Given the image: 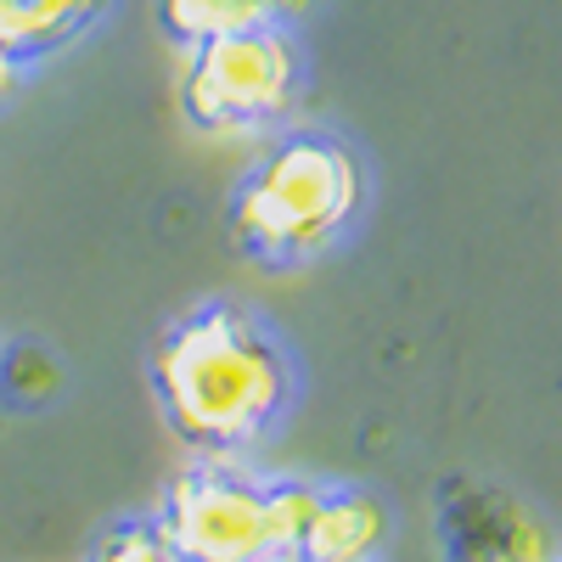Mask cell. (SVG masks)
Wrapping results in <instances>:
<instances>
[{
    "instance_id": "cell-1",
    "label": "cell",
    "mask_w": 562,
    "mask_h": 562,
    "mask_svg": "<svg viewBox=\"0 0 562 562\" xmlns=\"http://www.w3.org/2000/svg\"><path fill=\"white\" fill-rule=\"evenodd\" d=\"M153 389L186 450L203 461H231L281 428L299 400V366L265 315L209 299L158 333Z\"/></svg>"
},
{
    "instance_id": "cell-2",
    "label": "cell",
    "mask_w": 562,
    "mask_h": 562,
    "mask_svg": "<svg viewBox=\"0 0 562 562\" xmlns=\"http://www.w3.org/2000/svg\"><path fill=\"white\" fill-rule=\"evenodd\" d=\"M366 198L371 169L349 135L281 124L231 192V237L265 270H304L349 243Z\"/></svg>"
},
{
    "instance_id": "cell-3",
    "label": "cell",
    "mask_w": 562,
    "mask_h": 562,
    "mask_svg": "<svg viewBox=\"0 0 562 562\" xmlns=\"http://www.w3.org/2000/svg\"><path fill=\"white\" fill-rule=\"evenodd\" d=\"M315 490L310 479H254L231 461H198L169 484L158 529L180 562H293Z\"/></svg>"
},
{
    "instance_id": "cell-4",
    "label": "cell",
    "mask_w": 562,
    "mask_h": 562,
    "mask_svg": "<svg viewBox=\"0 0 562 562\" xmlns=\"http://www.w3.org/2000/svg\"><path fill=\"white\" fill-rule=\"evenodd\" d=\"M304 85V34L288 23H248L186 52L180 108L203 135H270L299 113Z\"/></svg>"
},
{
    "instance_id": "cell-5",
    "label": "cell",
    "mask_w": 562,
    "mask_h": 562,
    "mask_svg": "<svg viewBox=\"0 0 562 562\" xmlns=\"http://www.w3.org/2000/svg\"><path fill=\"white\" fill-rule=\"evenodd\" d=\"M389 546V506L355 484H321L293 562H378Z\"/></svg>"
},
{
    "instance_id": "cell-6",
    "label": "cell",
    "mask_w": 562,
    "mask_h": 562,
    "mask_svg": "<svg viewBox=\"0 0 562 562\" xmlns=\"http://www.w3.org/2000/svg\"><path fill=\"white\" fill-rule=\"evenodd\" d=\"M119 0H0V40L34 68L97 34Z\"/></svg>"
},
{
    "instance_id": "cell-7",
    "label": "cell",
    "mask_w": 562,
    "mask_h": 562,
    "mask_svg": "<svg viewBox=\"0 0 562 562\" xmlns=\"http://www.w3.org/2000/svg\"><path fill=\"white\" fill-rule=\"evenodd\" d=\"M248 23H265L254 0H158V29L180 52H192L203 40H220L231 29H248Z\"/></svg>"
},
{
    "instance_id": "cell-8",
    "label": "cell",
    "mask_w": 562,
    "mask_h": 562,
    "mask_svg": "<svg viewBox=\"0 0 562 562\" xmlns=\"http://www.w3.org/2000/svg\"><path fill=\"white\" fill-rule=\"evenodd\" d=\"M85 562H180V551L169 546L158 518H124V524L97 535V546H90Z\"/></svg>"
},
{
    "instance_id": "cell-9",
    "label": "cell",
    "mask_w": 562,
    "mask_h": 562,
    "mask_svg": "<svg viewBox=\"0 0 562 562\" xmlns=\"http://www.w3.org/2000/svg\"><path fill=\"white\" fill-rule=\"evenodd\" d=\"M29 79H34V63H29V57H18L12 45L0 40V108H7V102L18 97V90H23Z\"/></svg>"
},
{
    "instance_id": "cell-10",
    "label": "cell",
    "mask_w": 562,
    "mask_h": 562,
    "mask_svg": "<svg viewBox=\"0 0 562 562\" xmlns=\"http://www.w3.org/2000/svg\"><path fill=\"white\" fill-rule=\"evenodd\" d=\"M254 7H259L265 23H288V29H299V23L315 12V0H254Z\"/></svg>"
}]
</instances>
